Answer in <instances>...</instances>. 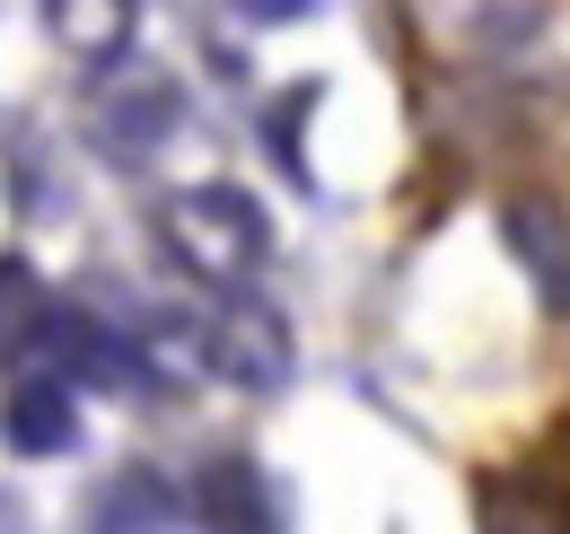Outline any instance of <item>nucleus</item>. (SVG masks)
Segmentation results:
<instances>
[{
	"label": "nucleus",
	"mask_w": 570,
	"mask_h": 534,
	"mask_svg": "<svg viewBox=\"0 0 570 534\" xmlns=\"http://www.w3.org/2000/svg\"><path fill=\"white\" fill-rule=\"evenodd\" d=\"M158 246L203 289H255V271L273 255V219L237 185H185V194L158 201Z\"/></svg>",
	"instance_id": "f257e3e1"
},
{
	"label": "nucleus",
	"mask_w": 570,
	"mask_h": 534,
	"mask_svg": "<svg viewBox=\"0 0 570 534\" xmlns=\"http://www.w3.org/2000/svg\"><path fill=\"white\" fill-rule=\"evenodd\" d=\"M289 359H298V342H289L282 307H264L246 289H228V307L203 325V368H212L219 386H237V395H282Z\"/></svg>",
	"instance_id": "f03ea898"
},
{
	"label": "nucleus",
	"mask_w": 570,
	"mask_h": 534,
	"mask_svg": "<svg viewBox=\"0 0 570 534\" xmlns=\"http://www.w3.org/2000/svg\"><path fill=\"white\" fill-rule=\"evenodd\" d=\"M176 123H185V88H176L167 70H115V79H97V97H88V132H97V149H106L115 167L158 158Z\"/></svg>",
	"instance_id": "7ed1b4c3"
},
{
	"label": "nucleus",
	"mask_w": 570,
	"mask_h": 534,
	"mask_svg": "<svg viewBox=\"0 0 570 534\" xmlns=\"http://www.w3.org/2000/svg\"><path fill=\"white\" fill-rule=\"evenodd\" d=\"M203 534H289V508H282V482L255 465V456H212L194 473V500H185Z\"/></svg>",
	"instance_id": "20e7f679"
},
{
	"label": "nucleus",
	"mask_w": 570,
	"mask_h": 534,
	"mask_svg": "<svg viewBox=\"0 0 570 534\" xmlns=\"http://www.w3.org/2000/svg\"><path fill=\"white\" fill-rule=\"evenodd\" d=\"M0 438L18 456H71L79 447V386L62 368H18L0 386Z\"/></svg>",
	"instance_id": "39448f33"
},
{
	"label": "nucleus",
	"mask_w": 570,
	"mask_h": 534,
	"mask_svg": "<svg viewBox=\"0 0 570 534\" xmlns=\"http://www.w3.org/2000/svg\"><path fill=\"white\" fill-rule=\"evenodd\" d=\"M79 526L88 534H176L185 526V500H176V482L158 465H124V473H106V482L88 491Z\"/></svg>",
	"instance_id": "423d86ee"
},
{
	"label": "nucleus",
	"mask_w": 570,
	"mask_h": 534,
	"mask_svg": "<svg viewBox=\"0 0 570 534\" xmlns=\"http://www.w3.org/2000/svg\"><path fill=\"white\" fill-rule=\"evenodd\" d=\"M36 18L71 62H97V70L124 62L132 36H141V0H36Z\"/></svg>",
	"instance_id": "0eeeda50"
},
{
	"label": "nucleus",
	"mask_w": 570,
	"mask_h": 534,
	"mask_svg": "<svg viewBox=\"0 0 570 534\" xmlns=\"http://www.w3.org/2000/svg\"><path fill=\"white\" fill-rule=\"evenodd\" d=\"M45 325H53V289L27 255H0V377L45 359Z\"/></svg>",
	"instance_id": "6e6552de"
},
{
	"label": "nucleus",
	"mask_w": 570,
	"mask_h": 534,
	"mask_svg": "<svg viewBox=\"0 0 570 534\" xmlns=\"http://www.w3.org/2000/svg\"><path fill=\"white\" fill-rule=\"evenodd\" d=\"M509 246H518V264L535 271L544 307H562V316H570V219H562V210H544V201H518V210H509Z\"/></svg>",
	"instance_id": "1a4fd4ad"
},
{
	"label": "nucleus",
	"mask_w": 570,
	"mask_h": 534,
	"mask_svg": "<svg viewBox=\"0 0 570 534\" xmlns=\"http://www.w3.org/2000/svg\"><path fill=\"white\" fill-rule=\"evenodd\" d=\"M237 9H246L255 27H289V18H307L316 0H237Z\"/></svg>",
	"instance_id": "9d476101"
}]
</instances>
